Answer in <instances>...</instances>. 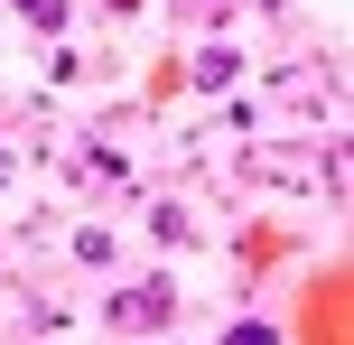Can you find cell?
<instances>
[{
	"mask_svg": "<svg viewBox=\"0 0 354 345\" xmlns=\"http://www.w3.org/2000/svg\"><path fill=\"white\" fill-rule=\"evenodd\" d=\"M103 10H131V0H103Z\"/></svg>",
	"mask_w": 354,
	"mask_h": 345,
	"instance_id": "6",
	"label": "cell"
},
{
	"mask_svg": "<svg viewBox=\"0 0 354 345\" xmlns=\"http://www.w3.org/2000/svg\"><path fill=\"white\" fill-rule=\"evenodd\" d=\"M233 75H243L233 47H205V56H196V84H205V93H233Z\"/></svg>",
	"mask_w": 354,
	"mask_h": 345,
	"instance_id": "2",
	"label": "cell"
},
{
	"mask_svg": "<svg viewBox=\"0 0 354 345\" xmlns=\"http://www.w3.org/2000/svg\"><path fill=\"white\" fill-rule=\"evenodd\" d=\"M177 317V299L159 290V280H131L122 299H112V327H131V336H149V327H168Z\"/></svg>",
	"mask_w": 354,
	"mask_h": 345,
	"instance_id": "1",
	"label": "cell"
},
{
	"mask_svg": "<svg viewBox=\"0 0 354 345\" xmlns=\"http://www.w3.org/2000/svg\"><path fill=\"white\" fill-rule=\"evenodd\" d=\"M19 19L28 28H66V0H19Z\"/></svg>",
	"mask_w": 354,
	"mask_h": 345,
	"instance_id": "4",
	"label": "cell"
},
{
	"mask_svg": "<svg viewBox=\"0 0 354 345\" xmlns=\"http://www.w3.org/2000/svg\"><path fill=\"white\" fill-rule=\"evenodd\" d=\"M224 345H280V327H261V317H233V327H224Z\"/></svg>",
	"mask_w": 354,
	"mask_h": 345,
	"instance_id": "3",
	"label": "cell"
},
{
	"mask_svg": "<svg viewBox=\"0 0 354 345\" xmlns=\"http://www.w3.org/2000/svg\"><path fill=\"white\" fill-rule=\"evenodd\" d=\"M0 187H10V149H0Z\"/></svg>",
	"mask_w": 354,
	"mask_h": 345,
	"instance_id": "5",
	"label": "cell"
}]
</instances>
